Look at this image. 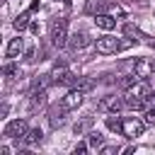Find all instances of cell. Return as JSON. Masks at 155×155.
I'll return each instance as SVG.
<instances>
[{
  "instance_id": "44dd1931",
  "label": "cell",
  "mask_w": 155,
  "mask_h": 155,
  "mask_svg": "<svg viewBox=\"0 0 155 155\" xmlns=\"http://www.w3.org/2000/svg\"><path fill=\"white\" fill-rule=\"evenodd\" d=\"M29 12H31V7H29V10H27V12H22V15H17V19H15V22H12V24H15V29H17V31H22V29H24V27H27V24H29Z\"/></svg>"
},
{
  "instance_id": "9a60e30c",
  "label": "cell",
  "mask_w": 155,
  "mask_h": 155,
  "mask_svg": "<svg viewBox=\"0 0 155 155\" xmlns=\"http://www.w3.org/2000/svg\"><path fill=\"white\" fill-rule=\"evenodd\" d=\"M94 24L99 27V29H104V31H109V29H114L116 27V19L111 17V15H94Z\"/></svg>"
},
{
  "instance_id": "ffe728a7",
  "label": "cell",
  "mask_w": 155,
  "mask_h": 155,
  "mask_svg": "<svg viewBox=\"0 0 155 155\" xmlns=\"http://www.w3.org/2000/svg\"><path fill=\"white\" fill-rule=\"evenodd\" d=\"M87 143H90V148H102L104 145V136L99 131H90L87 133Z\"/></svg>"
},
{
  "instance_id": "484cf974",
  "label": "cell",
  "mask_w": 155,
  "mask_h": 155,
  "mask_svg": "<svg viewBox=\"0 0 155 155\" xmlns=\"http://www.w3.org/2000/svg\"><path fill=\"white\" fill-rule=\"evenodd\" d=\"M145 124H150V126H155V109H150V111L145 114Z\"/></svg>"
},
{
  "instance_id": "83f0119b",
  "label": "cell",
  "mask_w": 155,
  "mask_h": 155,
  "mask_svg": "<svg viewBox=\"0 0 155 155\" xmlns=\"http://www.w3.org/2000/svg\"><path fill=\"white\" fill-rule=\"evenodd\" d=\"M29 29H31L34 34H39V24H36V22H31V24H29Z\"/></svg>"
},
{
  "instance_id": "ac0fdd59",
  "label": "cell",
  "mask_w": 155,
  "mask_h": 155,
  "mask_svg": "<svg viewBox=\"0 0 155 155\" xmlns=\"http://www.w3.org/2000/svg\"><path fill=\"white\" fill-rule=\"evenodd\" d=\"M2 75H5L7 82L17 80V78H19V65H15V63H5V65H2Z\"/></svg>"
},
{
  "instance_id": "4316f807",
  "label": "cell",
  "mask_w": 155,
  "mask_h": 155,
  "mask_svg": "<svg viewBox=\"0 0 155 155\" xmlns=\"http://www.w3.org/2000/svg\"><path fill=\"white\" fill-rule=\"evenodd\" d=\"M31 56H34V48H31V46H29V48H27V51H24V58H29V61H31Z\"/></svg>"
},
{
  "instance_id": "d4e9b609",
  "label": "cell",
  "mask_w": 155,
  "mask_h": 155,
  "mask_svg": "<svg viewBox=\"0 0 155 155\" xmlns=\"http://www.w3.org/2000/svg\"><path fill=\"white\" fill-rule=\"evenodd\" d=\"M87 148H90V143H78V145H75V150H73V155H82Z\"/></svg>"
},
{
  "instance_id": "8992f818",
  "label": "cell",
  "mask_w": 155,
  "mask_h": 155,
  "mask_svg": "<svg viewBox=\"0 0 155 155\" xmlns=\"http://www.w3.org/2000/svg\"><path fill=\"white\" fill-rule=\"evenodd\" d=\"M133 73H136L138 78L148 80V78L155 73V63L148 61V58H136V61H133Z\"/></svg>"
},
{
  "instance_id": "5b68a950",
  "label": "cell",
  "mask_w": 155,
  "mask_h": 155,
  "mask_svg": "<svg viewBox=\"0 0 155 155\" xmlns=\"http://www.w3.org/2000/svg\"><path fill=\"white\" fill-rule=\"evenodd\" d=\"M121 48V41L116 36H99L97 44H94V51L102 53V56H109V53H116Z\"/></svg>"
},
{
  "instance_id": "cb8c5ba5",
  "label": "cell",
  "mask_w": 155,
  "mask_h": 155,
  "mask_svg": "<svg viewBox=\"0 0 155 155\" xmlns=\"http://www.w3.org/2000/svg\"><path fill=\"white\" fill-rule=\"evenodd\" d=\"M99 150H102V155H114V153H119V148H116V145H102Z\"/></svg>"
},
{
  "instance_id": "ba28073f",
  "label": "cell",
  "mask_w": 155,
  "mask_h": 155,
  "mask_svg": "<svg viewBox=\"0 0 155 155\" xmlns=\"http://www.w3.org/2000/svg\"><path fill=\"white\" fill-rule=\"evenodd\" d=\"M126 94H128V97H148V94H150V82L140 78V80H136V82L126 90Z\"/></svg>"
},
{
  "instance_id": "8fae6325",
  "label": "cell",
  "mask_w": 155,
  "mask_h": 155,
  "mask_svg": "<svg viewBox=\"0 0 155 155\" xmlns=\"http://www.w3.org/2000/svg\"><path fill=\"white\" fill-rule=\"evenodd\" d=\"M90 44V36L85 34V31H75L73 36H68V46L73 48V51H80V48H85Z\"/></svg>"
},
{
  "instance_id": "5bb4252c",
  "label": "cell",
  "mask_w": 155,
  "mask_h": 155,
  "mask_svg": "<svg viewBox=\"0 0 155 155\" xmlns=\"http://www.w3.org/2000/svg\"><path fill=\"white\" fill-rule=\"evenodd\" d=\"M107 7H109L107 0H87V2H85V12H87V15H102Z\"/></svg>"
},
{
  "instance_id": "603a6c76",
  "label": "cell",
  "mask_w": 155,
  "mask_h": 155,
  "mask_svg": "<svg viewBox=\"0 0 155 155\" xmlns=\"http://www.w3.org/2000/svg\"><path fill=\"white\" fill-rule=\"evenodd\" d=\"M75 87L82 90V92H90V90L94 87V82H92V80H80V78H78V80H75Z\"/></svg>"
},
{
  "instance_id": "7a4b0ae2",
  "label": "cell",
  "mask_w": 155,
  "mask_h": 155,
  "mask_svg": "<svg viewBox=\"0 0 155 155\" xmlns=\"http://www.w3.org/2000/svg\"><path fill=\"white\" fill-rule=\"evenodd\" d=\"M124 107H126V99H121V97H116V94H107V97H102V99L97 102V109H99L102 114H119Z\"/></svg>"
},
{
  "instance_id": "4fadbf2b",
  "label": "cell",
  "mask_w": 155,
  "mask_h": 155,
  "mask_svg": "<svg viewBox=\"0 0 155 155\" xmlns=\"http://www.w3.org/2000/svg\"><path fill=\"white\" fill-rule=\"evenodd\" d=\"M65 111H68V109H65L63 104H56V107L51 109V114H48V121H51V126H53V128H58V126L65 121Z\"/></svg>"
},
{
  "instance_id": "277c9868",
  "label": "cell",
  "mask_w": 155,
  "mask_h": 155,
  "mask_svg": "<svg viewBox=\"0 0 155 155\" xmlns=\"http://www.w3.org/2000/svg\"><path fill=\"white\" fill-rule=\"evenodd\" d=\"M143 131H145V121H140V119H136V116L124 119L121 136H126V138H138V136H143Z\"/></svg>"
},
{
  "instance_id": "6da1fadb",
  "label": "cell",
  "mask_w": 155,
  "mask_h": 155,
  "mask_svg": "<svg viewBox=\"0 0 155 155\" xmlns=\"http://www.w3.org/2000/svg\"><path fill=\"white\" fill-rule=\"evenodd\" d=\"M48 36H51V44L56 48H63L68 44V19H53Z\"/></svg>"
},
{
  "instance_id": "7402d4cb",
  "label": "cell",
  "mask_w": 155,
  "mask_h": 155,
  "mask_svg": "<svg viewBox=\"0 0 155 155\" xmlns=\"http://www.w3.org/2000/svg\"><path fill=\"white\" fill-rule=\"evenodd\" d=\"M124 31H126L128 36H136V39H140V41H150V39H148V36H145V34H143L138 27H133V24H126V27H124Z\"/></svg>"
},
{
  "instance_id": "e0dca14e",
  "label": "cell",
  "mask_w": 155,
  "mask_h": 155,
  "mask_svg": "<svg viewBox=\"0 0 155 155\" xmlns=\"http://www.w3.org/2000/svg\"><path fill=\"white\" fill-rule=\"evenodd\" d=\"M92 124H94V119H92V116H85V119H80V121L73 126V133H75V136H82L85 131L92 128Z\"/></svg>"
},
{
  "instance_id": "d6986e66",
  "label": "cell",
  "mask_w": 155,
  "mask_h": 155,
  "mask_svg": "<svg viewBox=\"0 0 155 155\" xmlns=\"http://www.w3.org/2000/svg\"><path fill=\"white\" fill-rule=\"evenodd\" d=\"M107 128H109V131H114V133H121V128H124V119H119L116 114L107 116Z\"/></svg>"
},
{
  "instance_id": "2e32d148",
  "label": "cell",
  "mask_w": 155,
  "mask_h": 155,
  "mask_svg": "<svg viewBox=\"0 0 155 155\" xmlns=\"http://www.w3.org/2000/svg\"><path fill=\"white\" fill-rule=\"evenodd\" d=\"M41 138H44V131L36 126V128H29V131H27V136H24L22 140H24L27 145H36V143H41Z\"/></svg>"
},
{
  "instance_id": "52a82bcc",
  "label": "cell",
  "mask_w": 155,
  "mask_h": 155,
  "mask_svg": "<svg viewBox=\"0 0 155 155\" xmlns=\"http://www.w3.org/2000/svg\"><path fill=\"white\" fill-rule=\"evenodd\" d=\"M82 97H85V92H82V90H78V87H73V90L61 99V104L70 111V109H78V107L82 104Z\"/></svg>"
},
{
  "instance_id": "7c38bea8",
  "label": "cell",
  "mask_w": 155,
  "mask_h": 155,
  "mask_svg": "<svg viewBox=\"0 0 155 155\" xmlns=\"http://www.w3.org/2000/svg\"><path fill=\"white\" fill-rule=\"evenodd\" d=\"M22 51H24V41H22V36H15V39H10V44L5 48V56L7 58H17Z\"/></svg>"
},
{
  "instance_id": "9c48e42d",
  "label": "cell",
  "mask_w": 155,
  "mask_h": 155,
  "mask_svg": "<svg viewBox=\"0 0 155 155\" xmlns=\"http://www.w3.org/2000/svg\"><path fill=\"white\" fill-rule=\"evenodd\" d=\"M51 82H56V85H73V82H75V78H73V73H70V70H65V68H58V65H56V70H53V75H51Z\"/></svg>"
},
{
  "instance_id": "3957f363",
  "label": "cell",
  "mask_w": 155,
  "mask_h": 155,
  "mask_svg": "<svg viewBox=\"0 0 155 155\" xmlns=\"http://www.w3.org/2000/svg\"><path fill=\"white\" fill-rule=\"evenodd\" d=\"M27 131H29V128H27V121H24V119H12V121H7V124H5L2 136L15 140V138H24V136H27Z\"/></svg>"
},
{
  "instance_id": "30bf717a",
  "label": "cell",
  "mask_w": 155,
  "mask_h": 155,
  "mask_svg": "<svg viewBox=\"0 0 155 155\" xmlns=\"http://www.w3.org/2000/svg\"><path fill=\"white\" fill-rule=\"evenodd\" d=\"M44 102H46V87H31V94H29V111L39 109Z\"/></svg>"
}]
</instances>
